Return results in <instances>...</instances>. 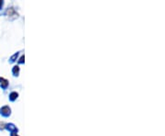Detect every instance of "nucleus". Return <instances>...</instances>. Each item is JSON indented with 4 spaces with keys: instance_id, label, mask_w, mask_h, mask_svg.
<instances>
[{
    "instance_id": "nucleus-5",
    "label": "nucleus",
    "mask_w": 165,
    "mask_h": 136,
    "mask_svg": "<svg viewBox=\"0 0 165 136\" xmlns=\"http://www.w3.org/2000/svg\"><path fill=\"white\" fill-rule=\"evenodd\" d=\"M19 67L18 65H15V66L13 67V74H14L15 76H18V75H19Z\"/></svg>"
},
{
    "instance_id": "nucleus-3",
    "label": "nucleus",
    "mask_w": 165,
    "mask_h": 136,
    "mask_svg": "<svg viewBox=\"0 0 165 136\" xmlns=\"http://www.w3.org/2000/svg\"><path fill=\"white\" fill-rule=\"evenodd\" d=\"M6 128L8 129V130H9V131H12V132H18V129L16 128V126H14V124H12V123H10V124H6Z\"/></svg>"
},
{
    "instance_id": "nucleus-8",
    "label": "nucleus",
    "mask_w": 165,
    "mask_h": 136,
    "mask_svg": "<svg viewBox=\"0 0 165 136\" xmlns=\"http://www.w3.org/2000/svg\"><path fill=\"white\" fill-rule=\"evenodd\" d=\"M24 62V55H22V57L20 58V60L19 61V63H23Z\"/></svg>"
},
{
    "instance_id": "nucleus-7",
    "label": "nucleus",
    "mask_w": 165,
    "mask_h": 136,
    "mask_svg": "<svg viewBox=\"0 0 165 136\" xmlns=\"http://www.w3.org/2000/svg\"><path fill=\"white\" fill-rule=\"evenodd\" d=\"M6 128V124L4 122H0V129H4Z\"/></svg>"
},
{
    "instance_id": "nucleus-10",
    "label": "nucleus",
    "mask_w": 165,
    "mask_h": 136,
    "mask_svg": "<svg viewBox=\"0 0 165 136\" xmlns=\"http://www.w3.org/2000/svg\"><path fill=\"white\" fill-rule=\"evenodd\" d=\"M1 6H3V1H0V8H1Z\"/></svg>"
},
{
    "instance_id": "nucleus-9",
    "label": "nucleus",
    "mask_w": 165,
    "mask_h": 136,
    "mask_svg": "<svg viewBox=\"0 0 165 136\" xmlns=\"http://www.w3.org/2000/svg\"><path fill=\"white\" fill-rule=\"evenodd\" d=\"M11 136H19L18 135V134H17V133H16V132H13L11 133Z\"/></svg>"
},
{
    "instance_id": "nucleus-1",
    "label": "nucleus",
    "mask_w": 165,
    "mask_h": 136,
    "mask_svg": "<svg viewBox=\"0 0 165 136\" xmlns=\"http://www.w3.org/2000/svg\"><path fill=\"white\" fill-rule=\"evenodd\" d=\"M0 113L2 114L3 116H9L10 115V108L8 106H5L3 108L0 109Z\"/></svg>"
},
{
    "instance_id": "nucleus-6",
    "label": "nucleus",
    "mask_w": 165,
    "mask_h": 136,
    "mask_svg": "<svg viewBox=\"0 0 165 136\" xmlns=\"http://www.w3.org/2000/svg\"><path fill=\"white\" fill-rule=\"evenodd\" d=\"M18 55H19V53H15V54H14V55H13V56H12L11 58H10V61H11V62H14V61H15V59H16V58L18 57Z\"/></svg>"
},
{
    "instance_id": "nucleus-2",
    "label": "nucleus",
    "mask_w": 165,
    "mask_h": 136,
    "mask_svg": "<svg viewBox=\"0 0 165 136\" xmlns=\"http://www.w3.org/2000/svg\"><path fill=\"white\" fill-rule=\"evenodd\" d=\"M0 86L3 87V88H7L8 86V81L5 78H1L0 77Z\"/></svg>"
},
{
    "instance_id": "nucleus-4",
    "label": "nucleus",
    "mask_w": 165,
    "mask_h": 136,
    "mask_svg": "<svg viewBox=\"0 0 165 136\" xmlns=\"http://www.w3.org/2000/svg\"><path fill=\"white\" fill-rule=\"evenodd\" d=\"M18 96H19V94H18L17 92H12L11 94H10V96H9V98H10V100L14 101L16 98H18Z\"/></svg>"
}]
</instances>
